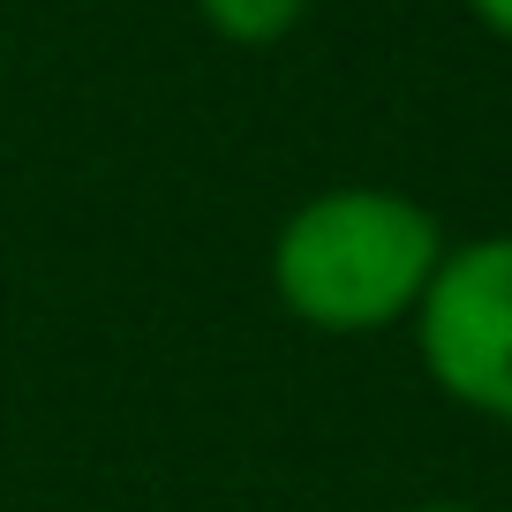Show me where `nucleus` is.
Returning <instances> with one entry per match:
<instances>
[{"label": "nucleus", "mask_w": 512, "mask_h": 512, "mask_svg": "<svg viewBox=\"0 0 512 512\" xmlns=\"http://www.w3.org/2000/svg\"><path fill=\"white\" fill-rule=\"evenodd\" d=\"M467 8H475V23H482V31H497V38L512 46V0H467Z\"/></svg>", "instance_id": "nucleus-4"}, {"label": "nucleus", "mask_w": 512, "mask_h": 512, "mask_svg": "<svg viewBox=\"0 0 512 512\" xmlns=\"http://www.w3.org/2000/svg\"><path fill=\"white\" fill-rule=\"evenodd\" d=\"M196 16H204L226 46H279V38L309 16V0H196Z\"/></svg>", "instance_id": "nucleus-3"}, {"label": "nucleus", "mask_w": 512, "mask_h": 512, "mask_svg": "<svg viewBox=\"0 0 512 512\" xmlns=\"http://www.w3.org/2000/svg\"><path fill=\"white\" fill-rule=\"evenodd\" d=\"M437 264H445L437 211L369 181L294 204L272 234V294L287 317L317 332H384L415 317Z\"/></svg>", "instance_id": "nucleus-1"}, {"label": "nucleus", "mask_w": 512, "mask_h": 512, "mask_svg": "<svg viewBox=\"0 0 512 512\" xmlns=\"http://www.w3.org/2000/svg\"><path fill=\"white\" fill-rule=\"evenodd\" d=\"M415 347L445 400L512 422V234L445 249L415 309Z\"/></svg>", "instance_id": "nucleus-2"}, {"label": "nucleus", "mask_w": 512, "mask_h": 512, "mask_svg": "<svg viewBox=\"0 0 512 512\" xmlns=\"http://www.w3.org/2000/svg\"><path fill=\"white\" fill-rule=\"evenodd\" d=\"M407 512H490V505H460V497H437V505H407Z\"/></svg>", "instance_id": "nucleus-5"}]
</instances>
